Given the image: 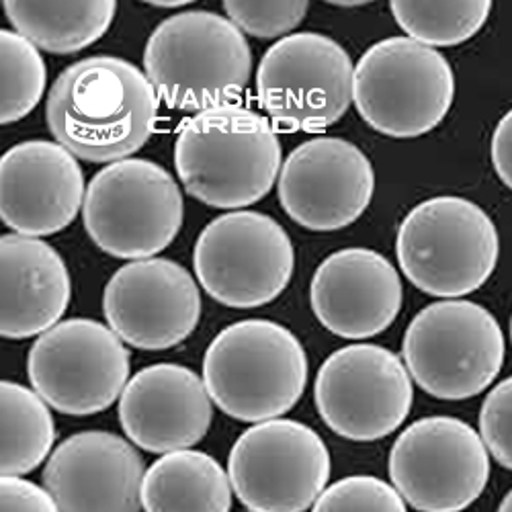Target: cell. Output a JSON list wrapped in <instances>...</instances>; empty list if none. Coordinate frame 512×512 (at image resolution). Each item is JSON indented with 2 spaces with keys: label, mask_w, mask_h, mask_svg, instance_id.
I'll return each instance as SVG.
<instances>
[{
  "label": "cell",
  "mask_w": 512,
  "mask_h": 512,
  "mask_svg": "<svg viewBox=\"0 0 512 512\" xmlns=\"http://www.w3.org/2000/svg\"><path fill=\"white\" fill-rule=\"evenodd\" d=\"M158 95L142 70L113 56L84 58L56 78L46 121L52 136L87 162H121L154 134Z\"/></svg>",
  "instance_id": "6da1fadb"
},
{
  "label": "cell",
  "mask_w": 512,
  "mask_h": 512,
  "mask_svg": "<svg viewBox=\"0 0 512 512\" xmlns=\"http://www.w3.org/2000/svg\"><path fill=\"white\" fill-rule=\"evenodd\" d=\"M273 125L250 109L228 105L185 121L175 168L185 191L218 209H242L273 189L281 164Z\"/></svg>",
  "instance_id": "7a4b0ae2"
},
{
  "label": "cell",
  "mask_w": 512,
  "mask_h": 512,
  "mask_svg": "<svg viewBox=\"0 0 512 512\" xmlns=\"http://www.w3.org/2000/svg\"><path fill=\"white\" fill-rule=\"evenodd\" d=\"M144 66L166 107L199 115L228 107L242 95L252 52L230 19L195 9L168 17L152 31Z\"/></svg>",
  "instance_id": "3957f363"
},
{
  "label": "cell",
  "mask_w": 512,
  "mask_h": 512,
  "mask_svg": "<svg viewBox=\"0 0 512 512\" xmlns=\"http://www.w3.org/2000/svg\"><path fill=\"white\" fill-rule=\"evenodd\" d=\"M205 388L224 414L267 422L302 400L308 357L297 336L271 320H242L224 328L203 357Z\"/></svg>",
  "instance_id": "277c9868"
},
{
  "label": "cell",
  "mask_w": 512,
  "mask_h": 512,
  "mask_svg": "<svg viewBox=\"0 0 512 512\" xmlns=\"http://www.w3.org/2000/svg\"><path fill=\"white\" fill-rule=\"evenodd\" d=\"M396 252L414 287L435 297H463L492 277L500 240L480 205L443 195L408 213L398 230Z\"/></svg>",
  "instance_id": "5b68a950"
},
{
  "label": "cell",
  "mask_w": 512,
  "mask_h": 512,
  "mask_svg": "<svg viewBox=\"0 0 512 512\" xmlns=\"http://www.w3.org/2000/svg\"><path fill=\"white\" fill-rule=\"evenodd\" d=\"M453 97L455 76L447 58L410 37L377 41L355 68V107L383 136L406 140L433 132Z\"/></svg>",
  "instance_id": "8992f818"
},
{
  "label": "cell",
  "mask_w": 512,
  "mask_h": 512,
  "mask_svg": "<svg viewBox=\"0 0 512 512\" xmlns=\"http://www.w3.org/2000/svg\"><path fill=\"white\" fill-rule=\"evenodd\" d=\"M177 181L152 160L127 158L105 166L84 197L82 220L91 240L115 259L148 261L183 226Z\"/></svg>",
  "instance_id": "52a82bcc"
},
{
  "label": "cell",
  "mask_w": 512,
  "mask_h": 512,
  "mask_svg": "<svg viewBox=\"0 0 512 512\" xmlns=\"http://www.w3.org/2000/svg\"><path fill=\"white\" fill-rule=\"evenodd\" d=\"M402 355L426 394L467 400L488 390L500 373L504 334L484 306L445 300L416 314L404 334Z\"/></svg>",
  "instance_id": "ba28073f"
},
{
  "label": "cell",
  "mask_w": 512,
  "mask_h": 512,
  "mask_svg": "<svg viewBox=\"0 0 512 512\" xmlns=\"http://www.w3.org/2000/svg\"><path fill=\"white\" fill-rule=\"evenodd\" d=\"M193 267L218 304L252 310L285 291L295 271V250L287 232L265 213L230 211L201 232Z\"/></svg>",
  "instance_id": "9c48e42d"
},
{
  "label": "cell",
  "mask_w": 512,
  "mask_h": 512,
  "mask_svg": "<svg viewBox=\"0 0 512 512\" xmlns=\"http://www.w3.org/2000/svg\"><path fill=\"white\" fill-rule=\"evenodd\" d=\"M256 91L261 107L285 132H322L349 111L355 66L334 39L293 33L263 56Z\"/></svg>",
  "instance_id": "30bf717a"
},
{
  "label": "cell",
  "mask_w": 512,
  "mask_h": 512,
  "mask_svg": "<svg viewBox=\"0 0 512 512\" xmlns=\"http://www.w3.org/2000/svg\"><path fill=\"white\" fill-rule=\"evenodd\" d=\"M330 451L308 424L275 418L244 431L228 459L234 494L250 512H304L330 480Z\"/></svg>",
  "instance_id": "8fae6325"
},
{
  "label": "cell",
  "mask_w": 512,
  "mask_h": 512,
  "mask_svg": "<svg viewBox=\"0 0 512 512\" xmlns=\"http://www.w3.org/2000/svg\"><path fill=\"white\" fill-rule=\"evenodd\" d=\"M130 351L101 322L72 318L41 334L27 357V375L48 406L91 416L113 406L130 383Z\"/></svg>",
  "instance_id": "7c38bea8"
},
{
  "label": "cell",
  "mask_w": 512,
  "mask_h": 512,
  "mask_svg": "<svg viewBox=\"0 0 512 512\" xmlns=\"http://www.w3.org/2000/svg\"><path fill=\"white\" fill-rule=\"evenodd\" d=\"M390 478L418 512H459L472 506L490 478V455L467 422L429 416L412 422L390 451Z\"/></svg>",
  "instance_id": "4fadbf2b"
},
{
  "label": "cell",
  "mask_w": 512,
  "mask_h": 512,
  "mask_svg": "<svg viewBox=\"0 0 512 512\" xmlns=\"http://www.w3.org/2000/svg\"><path fill=\"white\" fill-rule=\"evenodd\" d=\"M316 408L338 437L371 443L392 435L412 410V375L400 357L377 345H351L318 369Z\"/></svg>",
  "instance_id": "5bb4252c"
},
{
  "label": "cell",
  "mask_w": 512,
  "mask_h": 512,
  "mask_svg": "<svg viewBox=\"0 0 512 512\" xmlns=\"http://www.w3.org/2000/svg\"><path fill=\"white\" fill-rule=\"evenodd\" d=\"M375 191L363 150L343 138H314L283 162L279 201L287 216L312 232L343 230L357 222Z\"/></svg>",
  "instance_id": "9a60e30c"
},
{
  "label": "cell",
  "mask_w": 512,
  "mask_h": 512,
  "mask_svg": "<svg viewBox=\"0 0 512 512\" xmlns=\"http://www.w3.org/2000/svg\"><path fill=\"white\" fill-rule=\"evenodd\" d=\"M103 312L123 343L164 351L183 343L197 328L201 293L191 273L175 261H134L109 279Z\"/></svg>",
  "instance_id": "2e32d148"
},
{
  "label": "cell",
  "mask_w": 512,
  "mask_h": 512,
  "mask_svg": "<svg viewBox=\"0 0 512 512\" xmlns=\"http://www.w3.org/2000/svg\"><path fill=\"white\" fill-rule=\"evenodd\" d=\"M60 512H140L146 469L125 439L84 431L62 441L44 469Z\"/></svg>",
  "instance_id": "e0dca14e"
},
{
  "label": "cell",
  "mask_w": 512,
  "mask_h": 512,
  "mask_svg": "<svg viewBox=\"0 0 512 512\" xmlns=\"http://www.w3.org/2000/svg\"><path fill=\"white\" fill-rule=\"evenodd\" d=\"M84 175L64 146L31 140L0 162V216L19 236H52L68 228L84 203Z\"/></svg>",
  "instance_id": "ac0fdd59"
},
{
  "label": "cell",
  "mask_w": 512,
  "mask_h": 512,
  "mask_svg": "<svg viewBox=\"0 0 512 512\" xmlns=\"http://www.w3.org/2000/svg\"><path fill=\"white\" fill-rule=\"evenodd\" d=\"M402 281L386 256L369 248L332 252L314 273L310 304L332 334L363 340L388 330L402 310Z\"/></svg>",
  "instance_id": "d6986e66"
},
{
  "label": "cell",
  "mask_w": 512,
  "mask_h": 512,
  "mask_svg": "<svg viewBox=\"0 0 512 512\" xmlns=\"http://www.w3.org/2000/svg\"><path fill=\"white\" fill-rule=\"evenodd\" d=\"M205 381L189 367L158 363L136 373L119 398L121 429L148 453H175L197 445L213 420Z\"/></svg>",
  "instance_id": "ffe728a7"
},
{
  "label": "cell",
  "mask_w": 512,
  "mask_h": 512,
  "mask_svg": "<svg viewBox=\"0 0 512 512\" xmlns=\"http://www.w3.org/2000/svg\"><path fill=\"white\" fill-rule=\"evenodd\" d=\"M0 271V332L5 338L41 336L58 326L70 304L72 283L68 267L56 248L39 238L5 234L0 238Z\"/></svg>",
  "instance_id": "44dd1931"
},
{
  "label": "cell",
  "mask_w": 512,
  "mask_h": 512,
  "mask_svg": "<svg viewBox=\"0 0 512 512\" xmlns=\"http://www.w3.org/2000/svg\"><path fill=\"white\" fill-rule=\"evenodd\" d=\"M232 482L218 459L203 451H175L156 459L146 472V512H230Z\"/></svg>",
  "instance_id": "7402d4cb"
},
{
  "label": "cell",
  "mask_w": 512,
  "mask_h": 512,
  "mask_svg": "<svg viewBox=\"0 0 512 512\" xmlns=\"http://www.w3.org/2000/svg\"><path fill=\"white\" fill-rule=\"evenodd\" d=\"M5 15L15 31L50 54H76L89 48L109 31L117 5L113 0L84 3H25L5 0Z\"/></svg>",
  "instance_id": "603a6c76"
},
{
  "label": "cell",
  "mask_w": 512,
  "mask_h": 512,
  "mask_svg": "<svg viewBox=\"0 0 512 512\" xmlns=\"http://www.w3.org/2000/svg\"><path fill=\"white\" fill-rule=\"evenodd\" d=\"M3 478H21L44 463L56 441L50 406L37 392L3 381Z\"/></svg>",
  "instance_id": "cb8c5ba5"
},
{
  "label": "cell",
  "mask_w": 512,
  "mask_h": 512,
  "mask_svg": "<svg viewBox=\"0 0 512 512\" xmlns=\"http://www.w3.org/2000/svg\"><path fill=\"white\" fill-rule=\"evenodd\" d=\"M396 23L410 39L429 48H451L472 39L488 21L492 3L469 0V3H406L396 0L390 5Z\"/></svg>",
  "instance_id": "d4e9b609"
},
{
  "label": "cell",
  "mask_w": 512,
  "mask_h": 512,
  "mask_svg": "<svg viewBox=\"0 0 512 512\" xmlns=\"http://www.w3.org/2000/svg\"><path fill=\"white\" fill-rule=\"evenodd\" d=\"M0 72H3V107L0 121L5 125L27 117L44 97L48 70L39 50L17 31H0Z\"/></svg>",
  "instance_id": "484cf974"
},
{
  "label": "cell",
  "mask_w": 512,
  "mask_h": 512,
  "mask_svg": "<svg viewBox=\"0 0 512 512\" xmlns=\"http://www.w3.org/2000/svg\"><path fill=\"white\" fill-rule=\"evenodd\" d=\"M312 512H408L400 492L375 476H349L328 486Z\"/></svg>",
  "instance_id": "4316f807"
},
{
  "label": "cell",
  "mask_w": 512,
  "mask_h": 512,
  "mask_svg": "<svg viewBox=\"0 0 512 512\" xmlns=\"http://www.w3.org/2000/svg\"><path fill=\"white\" fill-rule=\"evenodd\" d=\"M224 11L240 31L261 39H275L287 35L306 19L310 3L306 0H285V3L228 0L224 3Z\"/></svg>",
  "instance_id": "83f0119b"
},
{
  "label": "cell",
  "mask_w": 512,
  "mask_h": 512,
  "mask_svg": "<svg viewBox=\"0 0 512 512\" xmlns=\"http://www.w3.org/2000/svg\"><path fill=\"white\" fill-rule=\"evenodd\" d=\"M480 435L488 453L512 472V377L500 381L480 410Z\"/></svg>",
  "instance_id": "f1b7e54d"
},
{
  "label": "cell",
  "mask_w": 512,
  "mask_h": 512,
  "mask_svg": "<svg viewBox=\"0 0 512 512\" xmlns=\"http://www.w3.org/2000/svg\"><path fill=\"white\" fill-rule=\"evenodd\" d=\"M0 500H3V512H60L46 488L23 478H3Z\"/></svg>",
  "instance_id": "f546056e"
},
{
  "label": "cell",
  "mask_w": 512,
  "mask_h": 512,
  "mask_svg": "<svg viewBox=\"0 0 512 512\" xmlns=\"http://www.w3.org/2000/svg\"><path fill=\"white\" fill-rule=\"evenodd\" d=\"M492 164L500 181L512 191V109L500 119L494 130Z\"/></svg>",
  "instance_id": "4dcf8cb0"
},
{
  "label": "cell",
  "mask_w": 512,
  "mask_h": 512,
  "mask_svg": "<svg viewBox=\"0 0 512 512\" xmlns=\"http://www.w3.org/2000/svg\"><path fill=\"white\" fill-rule=\"evenodd\" d=\"M498 512H512V490L504 496V500L498 506Z\"/></svg>",
  "instance_id": "1f68e13d"
},
{
  "label": "cell",
  "mask_w": 512,
  "mask_h": 512,
  "mask_svg": "<svg viewBox=\"0 0 512 512\" xmlns=\"http://www.w3.org/2000/svg\"><path fill=\"white\" fill-rule=\"evenodd\" d=\"M187 3H154V7H160V9H170V7H183Z\"/></svg>",
  "instance_id": "d6a6232c"
},
{
  "label": "cell",
  "mask_w": 512,
  "mask_h": 512,
  "mask_svg": "<svg viewBox=\"0 0 512 512\" xmlns=\"http://www.w3.org/2000/svg\"><path fill=\"white\" fill-rule=\"evenodd\" d=\"M510 338H512V318H510Z\"/></svg>",
  "instance_id": "836d02e7"
}]
</instances>
